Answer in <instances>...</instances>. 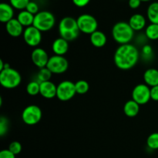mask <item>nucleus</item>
<instances>
[{"mask_svg":"<svg viewBox=\"0 0 158 158\" xmlns=\"http://www.w3.org/2000/svg\"><path fill=\"white\" fill-rule=\"evenodd\" d=\"M140 58V52L134 45H120L116 49L114 61L116 66L122 70H128L137 65Z\"/></svg>","mask_w":158,"mask_h":158,"instance_id":"f257e3e1","label":"nucleus"},{"mask_svg":"<svg viewBox=\"0 0 158 158\" xmlns=\"http://www.w3.org/2000/svg\"><path fill=\"white\" fill-rule=\"evenodd\" d=\"M58 31L60 37L68 42L75 40L80 33L77 19L71 16H66L60 20Z\"/></svg>","mask_w":158,"mask_h":158,"instance_id":"f03ea898","label":"nucleus"},{"mask_svg":"<svg viewBox=\"0 0 158 158\" xmlns=\"http://www.w3.org/2000/svg\"><path fill=\"white\" fill-rule=\"evenodd\" d=\"M112 36L118 44H128L134 39V31L128 23L118 22L113 26Z\"/></svg>","mask_w":158,"mask_h":158,"instance_id":"7ed1b4c3","label":"nucleus"},{"mask_svg":"<svg viewBox=\"0 0 158 158\" xmlns=\"http://www.w3.org/2000/svg\"><path fill=\"white\" fill-rule=\"evenodd\" d=\"M22 82V77L16 69L10 66L0 71V84L6 89H15Z\"/></svg>","mask_w":158,"mask_h":158,"instance_id":"20e7f679","label":"nucleus"},{"mask_svg":"<svg viewBox=\"0 0 158 158\" xmlns=\"http://www.w3.org/2000/svg\"><path fill=\"white\" fill-rule=\"evenodd\" d=\"M56 24V17L49 11H40L35 15L33 25L42 32L50 31Z\"/></svg>","mask_w":158,"mask_h":158,"instance_id":"39448f33","label":"nucleus"},{"mask_svg":"<svg viewBox=\"0 0 158 158\" xmlns=\"http://www.w3.org/2000/svg\"><path fill=\"white\" fill-rule=\"evenodd\" d=\"M77 21L80 32L91 35L98 30V22L97 19L90 14H82L77 19Z\"/></svg>","mask_w":158,"mask_h":158,"instance_id":"423d86ee","label":"nucleus"},{"mask_svg":"<svg viewBox=\"0 0 158 158\" xmlns=\"http://www.w3.org/2000/svg\"><path fill=\"white\" fill-rule=\"evenodd\" d=\"M43 112L40 106L31 104L26 106L22 113V120L23 123L29 126L37 124L41 120Z\"/></svg>","mask_w":158,"mask_h":158,"instance_id":"0eeeda50","label":"nucleus"},{"mask_svg":"<svg viewBox=\"0 0 158 158\" xmlns=\"http://www.w3.org/2000/svg\"><path fill=\"white\" fill-rule=\"evenodd\" d=\"M46 68H48L52 74L60 75L67 71L69 62L63 56L54 55L49 57Z\"/></svg>","mask_w":158,"mask_h":158,"instance_id":"6e6552de","label":"nucleus"},{"mask_svg":"<svg viewBox=\"0 0 158 158\" xmlns=\"http://www.w3.org/2000/svg\"><path fill=\"white\" fill-rule=\"evenodd\" d=\"M77 94L75 83L70 80H63L57 85L56 97L61 101L70 100Z\"/></svg>","mask_w":158,"mask_h":158,"instance_id":"1a4fd4ad","label":"nucleus"},{"mask_svg":"<svg viewBox=\"0 0 158 158\" xmlns=\"http://www.w3.org/2000/svg\"><path fill=\"white\" fill-rule=\"evenodd\" d=\"M132 100L139 105L147 104L151 98V87L145 83L137 85L132 91Z\"/></svg>","mask_w":158,"mask_h":158,"instance_id":"9d476101","label":"nucleus"},{"mask_svg":"<svg viewBox=\"0 0 158 158\" xmlns=\"http://www.w3.org/2000/svg\"><path fill=\"white\" fill-rule=\"evenodd\" d=\"M25 43L30 47H37L42 42V32L34 26L25 28L23 34Z\"/></svg>","mask_w":158,"mask_h":158,"instance_id":"9b49d317","label":"nucleus"},{"mask_svg":"<svg viewBox=\"0 0 158 158\" xmlns=\"http://www.w3.org/2000/svg\"><path fill=\"white\" fill-rule=\"evenodd\" d=\"M31 60L32 63L39 69L46 67L49 57L46 51L43 48L36 47L31 53Z\"/></svg>","mask_w":158,"mask_h":158,"instance_id":"f8f14e48","label":"nucleus"},{"mask_svg":"<svg viewBox=\"0 0 158 158\" xmlns=\"http://www.w3.org/2000/svg\"><path fill=\"white\" fill-rule=\"evenodd\" d=\"M6 29L10 36L15 37V38L23 35L24 32V27L15 18L12 19L7 23H6Z\"/></svg>","mask_w":158,"mask_h":158,"instance_id":"ddd939ff","label":"nucleus"},{"mask_svg":"<svg viewBox=\"0 0 158 158\" xmlns=\"http://www.w3.org/2000/svg\"><path fill=\"white\" fill-rule=\"evenodd\" d=\"M57 86L52 81H46L40 83V94L46 99H52L56 97Z\"/></svg>","mask_w":158,"mask_h":158,"instance_id":"4468645a","label":"nucleus"},{"mask_svg":"<svg viewBox=\"0 0 158 158\" xmlns=\"http://www.w3.org/2000/svg\"><path fill=\"white\" fill-rule=\"evenodd\" d=\"M52 50L55 55L64 56L69 50V42L61 37L56 39L52 44Z\"/></svg>","mask_w":158,"mask_h":158,"instance_id":"2eb2a0df","label":"nucleus"},{"mask_svg":"<svg viewBox=\"0 0 158 158\" xmlns=\"http://www.w3.org/2000/svg\"><path fill=\"white\" fill-rule=\"evenodd\" d=\"M128 23L131 27L134 29V32H138L146 27L147 20L142 14L136 13L131 15Z\"/></svg>","mask_w":158,"mask_h":158,"instance_id":"dca6fc26","label":"nucleus"},{"mask_svg":"<svg viewBox=\"0 0 158 158\" xmlns=\"http://www.w3.org/2000/svg\"><path fill=\"white\" fill-rule=\"evenodd\" d=\"M14 19V8L9 3L2 2L0 4V21L7 23Z\"/></svg>","mask_w":158,"mask_h":158,"instance_id":"f3484780","label":"nucleus"},{"mask_svg":"<svg viewBox=\"0 0 158 158\" xmlns=\"http://www.w3.org/2000/svg\"><path fill=\"white\" fill-rule=\"evenodd\" d=\"M89 41H90L91 44L95 47L101 48L106 44L107 38L104 32L100 30H97L94 33L89 35Z\"/></svg>","mask_w":158,"mask_h":158,"instance_id":"a211bd4d","label":"nucleus"},{"mask_svg":"<svg viewBox=\"0 0 158 158\" xmlns=\"http://www.w3.org/2000/svg\"><path fill=\"white\" fill-rule=\"evenodd\" d=\"M143 80L145 84L150 87L158 85V69L155 68H149L143 73Z\"/></svg>","mask_w":158,"mask_h":158,"instance_id":"6ab92c4d","label":"nucleus"},{"mask_svg":"<svg viewBox=\"0 0 158 158\" xmlns=\"http://www.w3.org/2000/svg\"><path fill=\"white\" fill-rule=\"evenodd\" d=\"M140 106L134 100H128L123 106V113L128 117H135L139 114Z\"/></svg>","mask_w":158,"mask_h":158,"instance_id":"aec40b11","label":"nucleus"},{"mask_svg":"<svg viewBox=\"0 0 158 158\" xmlns=\"http://www.w3.org/2000/svg\"><path fill=\"white\" fill-rule=\"evenodd\" d=\"M34 18H35V15L25 9V10H22L19 12L16 19L23 25V27L27 28L33 25Z\"/></svg>","mask_w":158,"mask_h":158,"instance_id":"412c9836","label":"nucleus"},{"mask_svg":"<svg viewBox=\"0 0 158 158\" xmlns=\"http://www.w3.org/2000/svg\"><path fill=\"white\" fill-rule=\"evenodd\" d=\"M147 16L150 23L158 24V2H154L148 6Z\"/></svg>","mask_w":158,"mask_h":158,"instance_id":"4be33fe9","label":"nucleus"},{"mask_svg":"<svg viewBox=\"0 0 158 158\" xmlns=\"http://www.w3.org/2000/svg\"><path fill=\"white\" fill-rule=\"evenodd\" d=\"M145 36L150 40H157L158 24L150 23L145 29Z\"/></svg>","mask_w":158,"mask_h":158,"instance_id":"5701e85b","label":"nucleus"},{"mask_svg":"<svg viewBox=\"0 0 158 158\" xmlns=\"http://www.w3.org/2000/svg\"><path fill=\"white\" fill-rule=\"evenodd\" d=\"M75 88L76 92H77V94L83 95V94H86L89 91V85L86 80H80L75 83Z\"/></svg>","mask_w":158,"mask_h":158,"instance_id":"b1692460","label":"nucleus"},{"mask_svg":"<svg viewBox=\"0 0 158 158\" xmlns=\"http://www.w3.org/2000/svg\"><path fill=\"white\" fill-rule=\"evenodd\" d=\"M52 73L50 72L48 68L44 67L42 68V69H40V71L37 73V81L39 83H43V82H46L49 81L52 77Z\"/></svg>","mask_w":158,"mask_h":158,"instance_id":"393cba45","label":"nucleus"},{"mask_svg":"<svg viewBox=\"0 0 158 158\" xmlns=\"http://www.w3.org/2000/svg\"><path fill=\"white\" fill-rule=\"evenodd\" d=\"M26 92L30 96H36L40 94V83L37 80L29 82L26 86Z\"/></svg>","mask_w":158,"mask_h":158,"instance_id":"a878e982","label":"nucleus"},{"mask_svg":"<svg viewBox=\"0 0 158 158\" xmlns=\"http://www.w3.org/2000/svg\"><path fill=\"white\" fill-rule=\"evenodd\" d=\"M147 145L151 150H158V133H153L147 139Z\"/></svg>","mask_w":158,"mask_h":158,"instance_id":"bb28decb","label":"nucleus"},{"mask_svg":"<svg viewBox=\"0 0 158 158\" xmlns=\"http://www.w3.org/2000/svg\"><path fill=\"white\" fill-rule=\"evenodd\" d=\"M141 56L144 60H151L154 56V50L151 45H143L141 49Z\"/></svg>","mask_w":158,"mask_h":158,"instance_id":"cd10ccee","label":"nucleus"},{"mask_svg":"<svg viewBox=\"0 0 158 158\" xmlns=\"http://www.w3.org/2000/svg\"><path fill=\"white\" fill-rule=\"evenodd\" d=\"M30 0H9V4L15 9L18 10H25Z\"/></svg>","mask_w":158,"mask_h":158,"instance_id":"c85d7f7f","label":"nucleus"},{"mask_svg":"<svg viewBox=\"0 0 158 158\" xmlns=\"http://www.w3.org/2000/svg\"><path fill=\"white\" fill-rule=\"evenodd\" d=\"M8 129H9V121L6 117L2 116L0 117V136L3 137L6 135L8 132Z\"/></svg>","mask_w":158,"mask_h":158,"instance_id":"c756f323","label":"nucleus"},{"mask_svg":"<svg viewBox=\"0 0 158 158\" xmlns=\"http://www.w3.org/2000/svg\"><path fill=\"white\" fill-rule=\"evenodd\" d=\"M9 150L15 155H18L22 151V145L19 141H12L9 146Z\"/></svg>","mask_w":158,"mask_h":158,"instance_id":"7c9ffc66","label":"nucleus"},{"mask_svg":"<svg viewBox=\"0 0 158 158\" xmlns=\"http://www.w3.org/2000/svg\"><path fill=\"white\" fill-rule=\"evenodd\" d=\"M26 10H27L28 12L32 13V15H36L39 12H40V9H39V6L35 2L30 1L28 4V6H26Z\"/></svg>","mask_w":158,"mask_h":158,"instance_id":"2f4dec72","label":"nucleus"},{"mask_svg":"<svg viewBox=\"0 0 158 158\" xmlns=\"http://www.w3.org/2000/svg\"><path fill=\"white\" fill-rule=\"evenodd\" d=\"M15 156L16 155L11 152L9 149L0 151V158H15Z\"/></svg>","mask_w":158,"mask_h":158,"instance_id":"473e14b6","label":"nucleus"},{"mask_svg":"<svg viewBox=\"0 0 158 158\" xmlns=\"http://www.w3.org/2000/svg\"><path fill=\"white\" fill-rule=\"evenodd\" d=\"M91 0H72L73 3L77 7L83 8L87 6Z\"/></svg>","mask_w":158,"mask_h":158,"instance_id":"72a5a7b5","label":"nucleus"},{"mask_svg":"<svg viewBox=\"0 0 158 158\" xmlns=\"http://www.w3.org/2000/svg\"><path fill=\"white\" fill-rule=\"evenodd\" d=\"M151 98L154 101H158V85L151 87Z\"/></svg>","mask_w":158,"mask_h":158,"instance_id":"f704fd0d","label":"nucleus"},{"mask_svg":"<svg viewBox=\"0 0 158 158\" xmlns=\"http://www.w3.org/2000/svg\"><path fill=\"white\" fill-rule=\"evenodd\" d=\"M142 2L140 0H129L128 1V5H129L130 8L132 9H138L141 5Z\"/></svg>","mask_w":158,"mask_h":158,"instance_id":"c9c22d12","label":"nucleus"},{"mask_svg":"<svg viewBox=\"0 0 158 158\" xmlns=\"http://www.w3.org/2000/svg\"><path fill=\"white\" fill-rule=\"evenodd\" d=\"M5 64H6V63L3 62V60H0V71H2L3 69H4Z\"/></svg>","mask_w":158,"mask_h":158,"instance_id":"e433bc0d","label":"nucleus"},{"mask_svg":"<svg viewBox=\"0 0 158 158\" xmlns=\"http://www.w3.org/2000/svg\"><path fill=\"white\" fill-rule=\"evenodd\" d=\"M140 1H141L142 2H150L151 1V0H140Z\"/></svg>","mask_w":158,"mask_h":158,"instance_id":"4c0bfd02","label":"nucleus"}]
</instances>
